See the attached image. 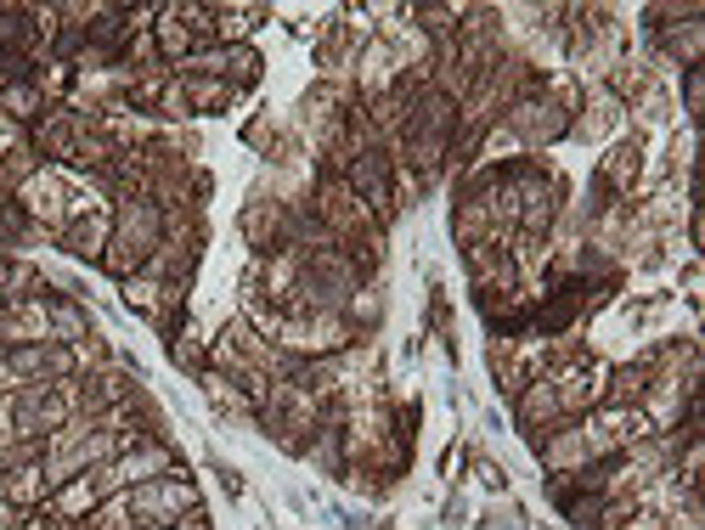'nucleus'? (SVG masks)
I'll use <instances>...</instances> for the list:
<instances>
[{"mask_svg": "<svg viewBox=\"0 0 705 530\" xmlns=\"http://www.w3.org/2000/svg\"><path fill=\"white\" fill-rule=\"evenodd\" d=\"M130 508H136L141 519H170V514H181V508H192V491L187 485H141Z\"/></svg>", "mask_w": 705, "mask_h": 530, "instance_id": "1", "label": "nucleus"}, {"mask_svg": "<svg viewBox=\"0 0 705 530\" xmlns=\"http://www.w3.org/2000/svg\"><path fill=\"white\" fill-rule=\"evenodd\" d=\"M68 367V356L63 350H23V356H12V373H63Z\"/></svg>", "mask_w": 705, "mask_h": 530, "instance_id": "2", "label": "nucleus"}, {"mask_svg": "<svg viewBox=\"0 0 705 530\" xmlns=\"http://www.w3.org/2000/svg\"><path fill=\"white\" fill-rule=\"evenodd\" d=\"M356 192H367L373 203H384V158H361L356 164Z\"/></svg>", "mask_w": 705, "mask_h": 530, "instance_id": "3", "label": "nucleus"}, {"mask_svg": "<svg viewBox=\"0 0 705 530\" xmlns=\"http://www.w3.org/2000/svg\"><path fill=\"white\" fill-rule=\"evenodd\" d=\"M0 108L17 113V119H29V113L40 108V96H34L29 85H6V91H0Z\"/></svg>", "mask_w": 705, "mask_h": 530, "instance_id": "4", "label": "nucleus"}, {"mask_svg": "<svg viewBox=\"0 0 705 530\" xmlns=\"http://www.w3.org/2000/svg\"><path fill=\"white\" fill-rule=\"evenodd\" d=\"M91 502H96V491H91V485H85V480H79V485H68V497H63V514H85Z\"/></svg>", "mask_w": 705, "mask_h": 530, "instance_id": "5", "label": "nucleus"}]
</instances>
